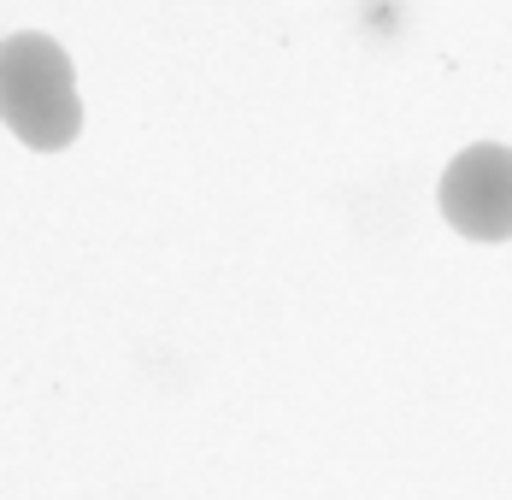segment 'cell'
Instances as JSON below:
<instances>
[{"mask_svg":"<svg viewBox=\"0 0 512 500\" xmlns=\"http://www.w3.org/2000/svg\"><path fill=\"white\" fill-rule=\"evenodd\" d=\"M0 118L36 153H59L77 142V130H83L77 71L53 36L18 30L0 42Z\"/></svg>","mask_w":512,"mask_h":500,"instance_id":"obj_1","label":"cell"},{"mask_svg":"<svg viewBox=\"0 0 512 500\" xmlns=\"http://www.w3.org/2000/svg\"><path fill=\"white\" fill-rule=\"evenodd\" d=\"M436 206L465 242H512V148L477 142L454 153L442 171Z\"/></svg>","mask_w":512,"mask_h":500,"instance_id":"obj_2","label":"cell"}]
</instances>
